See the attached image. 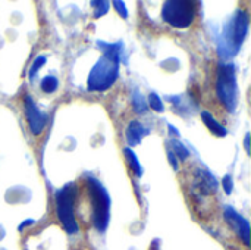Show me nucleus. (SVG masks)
I'll use <instances>...</instances> for the list:
<instances>
[{
  "label": "nucleus",
  "instance_id": "1",
  "mask_svg": "<svg viewBox=\"0 0 251 250\" xmlns=\"http://www.w3.org/2000/svg\"><path fill=\"white\" fill-rule=\"evenodd\" d=\"M249 13L243 9H237L234 16L225 24L222 37L218 43V50L222 57L235 56L240 52L249 32Z\"/></svg>",
  "mask_w": 251,
  "mask_h": 250
},
{
  "label": "nucleus",
  "instance_id": "2",
  "mask_svg": "<svg viewBox=\"0 0 251 250\" xmlns=\"http://www.w3.org/2000/svg\"><path fill=\"white\" fill-rule=\"evenodd\" d=\"M87 187L91 202V221L99 233H104L110 220V196L104 186L94 177H87Z\"/></svg>",
  "mask_w": 251,
  "mask_h": 250
},
{
  "label": "nucleus",
  "instance_id": "3",
  "mask_svg": "<svg viewBox=\"0 0 251 250\" xmlns=\"http://www.w3.org/2000/svg\"><path fill=\"white\" fill-rule=\"evenodd\" d=\"M216 94L219 102L234 112L238 105V85L235 77V68L232 63H219L218 65V78H216Z\"/></svg>",
  "mask_w": 251,
  "mask_h": 250
},
{
  "label": "nucleus",
  "instance_id": "4",
  "mask_svg": "<svg viewBox=\"0 0 251 250\" xmlns=\"http://www.w3.org/2000/svg\"><path fill=\"white\" fill-rule=\"evenodd\" d=\"M119 62L101 56L91 68L87 78L88 91H107L118 80Z\"/></svg>",
  "mask_w": 251,
  "mask_h": 250
},
{
  "label": "nucleus",
  "instance_id": "5",
  "mask_svg": "<svg viewBox=\"0 0 251 250\" xmlns=\"http://www.w3.org/2000/svg\"><path fill=\"white\" fill-rule=\"evenodd\" d=\"M75 193H76V187L72 183H69L65 187L59 189L54 194L57 220L60 221L62 227L65 228L68 234H76L79 231V227L74 214Z\"/></svg>",
  "mask_w": 251,
  "mask_h": 250
},
{
  "label": "nucleus",
  "instance_id": "6",
  "mask_svg": "<svg viewBox=\"0 0 251 250\" xmlns=\"http://www.w3.org/2000/svg\"><path fill=\"white\" fill-rule=\"evenodd\" d=\"M194 3L190 0H169L165 1L162 18L166 24L175 28H188L194 21Z\"/></svg>",
  "mask_w": 251,
  "mask_h": 250
},
{
  "label": "nucleus",
  "instance_id": "7",
  "mask_svg": "<svg viewBox=\"0 0 251 250\" xmlns=\"http://www.w3.org/2000/svg\"><path fill=\"white\" fill-rule=\"evenodd\" d=\"M224 218L237 233V236L243 240L246 246L250 245V222L241 214H238L232 206L224 208Z\"/></svg>",
  "mask_w": 251,
  "mask_h": 250
},
{
  "label": "nucleus",
  "instance_id": "8",
  "mask_svg": "<svg viewBox=\"0 0 251 250\" xmlns=\"http://www.w3.org/2000/svg\"><path fill=\"white\" fill-rule=\"evenodd\" d=\"M24 109H25V116L28 121V127L34 136H40L46 127L47 116L37 108L34 100L29 96H25L24 99Z\"/></svg>",
  "mask_w": 251,
  "mask_h": 250
},
{
  "label": "nucleus",
  "instance_id": "9",
  "mask_svg": "<svg viewBox=\"0 0 251 250\" xmlns=\"http://www.w3.org/2000/svg\"><path fill=\"white\" fill-rule=\"evenodd\" d=\"M149 134H150V130L146 128L141 122L131 121L129 125H128V128H126V141H128L129 146H137Z\"/></svg>",
  "mask_w": 251,
  "mask_h": 250
},
{
  "label": "nucleus",
  "instance_id": "10",
  "mask_svg": "<svg viewBox=\"0 0 251 250\" xmlns=\"http://www.w3.org/2000/svg\"><path fill=\"white\" fill-rule=\"evenodd\" d=\"M97 47L103 52L104 57H109L112 60H116L121 63V57H122V50H124V44L119 43H104V41H97Z\"/></svg>",
  "mask_w": 251,
  "mask_h": 250
},
{
  "label": "nucleus",
  "instance_id": "11",
  "mask_svg": "<svg viewBox=\"0 0 251 250\" xmlns=\"http://www.w3.org/2000/svg\"><path fill=\"white\" fill-rule=\"evenodd\" d=\"M201 121L204 122V125H206L215 136H218V137H225V136L228 134V130H226L219 121H216V119L212 116L210 112L203 111V112H201Z\"/></svg>",
  "mask_w": 251,
  "mask_h": 250
},
{
  "label": "nucleus",
  "instance_id": "12",
  "mask_svg": "<svg viewBox=\"0 0 251 250\" xmlns=\"http://www.w3.org/2000/svg\"><path fill=\"white\" fill-rule=\"evenodd\" d=\"M124 155H125V158H126L128 164H129L131 171H132V172L140 178V177L143 175V168H141L140 161H138L137 155L134 153V150H131L129 147H125V149H124Z\"/></svg>",
  "mask_w": 251,
  "mask_h": 250
},
{
  "label": "nucleus",
  "instance_id": "13",
  "mask_svg": "<svg viewBox=\"0 0 251 250\" xmlns=\"http://www.w3.org/2000/svg\"><path fill=\"white\" fill-rule=\"evenodd\" d=\"M132 106H134V111L140 115H144L149 111V105H147L146 99L137 90L132 91Z\"/></svg>",
  "mask_w": 251,
  "mask_h": 250
},
{
  "label": "nucleus",
  "instance_id": "14",
  "mask_svg": "<svg viewBox=\"0 0 251 250\" xmlns=\"http://www.w3.org/2000/svg\"><path fill=\"white\" fill-rule=\"evenodd\" d=\"M169 143H171V150H172V153L176 156V159L185 161V159L190 156L188 149H187L181 141H178V140H171Z\"/></svg>",
  "mask_w": 251,
  "mask_h": 250
},
{
  "label": "nucleus",
  "instance_id": "15",
  "mask_svg": "<svg viewBox=\"0 0 251 250\" xmlns=\"http://www.w3.org/2000/svg\"><path fill=\"white\" fill-rule=\"evenodd\" d=\"M41 90L44 93H54L59 87V80L54 77V75H46L43 80H41Z\"/></svg>",
  "mask_w": 251,
  "mask_h": 250
},
{
  "label": "nucleus",
  "instance_id": "16",
  "mask_svg": "<svg viewBox=\"0 0 251 250\" xmlns=\"http://www.w3.org/2000/svg\"><path fill=\"white\" fill-rule=\"evenodd\" d=\"M91 6L94 7V18H100L103 15H106L110 9V3L104 1V0H99V1H91Z\"/></svg>",
  "mask_w": 251,
  "mask_h": 250
},
{
  "label": "nucleus",
  "instance_id": "17",
  "mask_svg": "<svg viewBox=\"0 0 251 250\" xmlns=\"http://www.w3.org/2000/svg\"><path fill=\"white\" fill-rule=\"evenodd\" d=\"M147 105H149L153 111H156V112H163V111H165L163 102H162V99H160L156 93H150V94H149V97H147Z\"/></svg>",
  "mask_w": 251,
  "mask_h": 250
},
{
  "label": "nucleus",
  "instance_id": "18",
  "mask_svg": "<svg viewBox=\"0 0 251 250\" xmlns=\"http://www.w3.org/2000/svg\"><path fill=\"white\" fill-rule=\"evenodd\" d=\"M44 63H46V56L41 55V56H37V57H35V60L32 62L31 69H29V78H31V80H34L35 74L40 71L41 66H44Z\"/></svg>",
  "mask_w": 251,
  "mask_h": 250
},
{
  "label": "nucleus",
  "instance_id": "19",
  "mask_svg": "<svg viewBox=\"0 0 251 250\" xmlns=\"http://www.w3.org/2000/svg\"><path fill=\"white\" fill-rule=\"evenodd\" d=\"M112 4H113V7H115V10L124 18V19H126L128 16H129V13H128V9H126V6H125V3L124 1H119V0H115V1H112Z\"/></svg>",
  "mask_w": 251,
  "mask_h": 250
},
{
  "label": "nucleus",
  "instance_id": "20",
  "mask_svg": "<svg viewBox=\"0 0 251 250\" xmlns=\"http://www.w3.org/2000/svg\"><path fill=\"white\" fill-rule=\"evenodd\" d=\"M222 187L225 190L226 194H231L232 193V189H234V181H232V177L231 175H225L224 180H222Z\"/></svg>",
  "mask_w": 251,
  "mask_h": 250
},
{
  "label": "nucleus",
  "instance_id": "21",
  "mask_svg": "<svg viewBox=\"0 0 251 250\" xmlns=\"http://www.w3.org/2000/svg\"><path fill=\"white\" fill-rule=\"evenodd\" d=\"M166 153H168V159H169V162H171V165H172V168L175 169V171H178V159H176V156L172 153V150L168 147V150H166Z\"/></svg>",
  "mask_w": 251,
  "mask_h": 250
},
{
  "label": "nucleus",
  "instance_id": "22",
  "mask_svg": "<svg viewBox=\"0 0 251 250\" xmlns=\"http://www.w3.org/2000/svg\"><path fill=\"white\" fill-rule=\"evenodd\" d=\"M32 224H34V220H26V221H24V222L19 225V228H18V230H19V231H22L25 227H29V225H32Z\"/></svg>",
  "mask_w": 251,
  "mask_h": 250
},
{
  "label": "nucleus",
  "instance_id": "23",
  "mask_svg": "<svg viewBox=\"0 0 251 250\" xmlns=\"http://www.w3.org/2000/svg\"><path fill=\"white\" fill-rule=\"evenodd\" d=\"M244 146H246V152L250 153V134L247 133L246 134V139H244Z\"/></svg>",
  "mask_w": 251,
  "mask_h": 250
},
{
  "label": "nucleus",
  "instance_id": "24",
  "mask_svg": "<svg viewBox=\"0 0 251 250\" xmlns=\"http://www.w3.org/2000/svg\"><path fill=\"white\" fill-rule=\"evenodd\" d=\"M168 130H169L171 133H174L175 136H179V131H178V130H176V128H175L174 125H168Z\"/></svg>",
  "mask_w": 251,
  "mask_h": 250
}]
</instances>
